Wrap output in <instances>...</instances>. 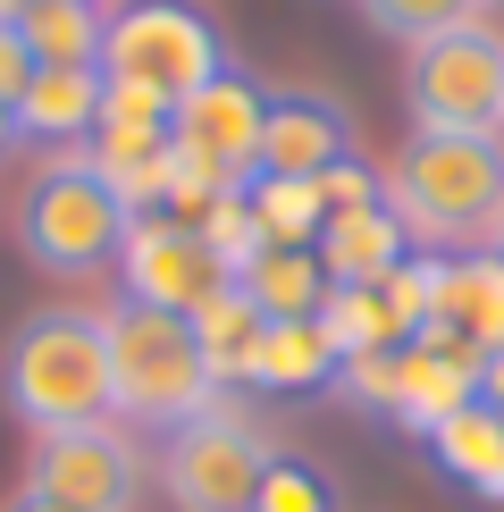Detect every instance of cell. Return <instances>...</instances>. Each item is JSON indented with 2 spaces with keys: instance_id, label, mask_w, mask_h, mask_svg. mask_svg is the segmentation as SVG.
Returning a JSON list of instances; mask_svg holds the SVG:
<instances>
[{
  "instance_id": "obj_29",
  "label": "cell",
  "mask_w": 504,
  "mask_h": 512,
  "mask_svg": "<svg viewBox=\"0 0 504 512\" xmlns=\"http://www.w3.org/2000/svg\"><path fill=\"white\" fill-rule=\"evenodd\" d=\"M488 252H496V261H504V210H496V227H488Z\"/></svg>"
},
{
  "instance_id": "obj_5",
  "label": "cell",
  "mask_w": 504,
  "mask_h": 512,
  "mask_svg": "<svg viewBox=\"0 0 504 512\" xmlns=\"http://www.w3.org/2000/svg\"><path fill=\"white\" fill-rule=\"evenodd\" d=\"M227 68H236L227 26L194 0H126V9H110V34H101V76L110 84H143L160 101H185Z\"/></svg>"
},
{
  "instance_id": "obj_12",
  "label": "cell",
  "mask_w": 504,
  "mask_h": 512,
  "mask_svg": "<svg viewBox=\"0 0 504 512\" xmlns=\"http://www.w3.org/2000/svg\"><path fill=\"white\" fill-rule=\"evenodd\" d=\"M311 252H320L328 286H378L387 269L412 261V236H404V219L387 202H353V210H328L320 219V244Z\"/></svg>"
},
{
  "instance_id": "obj_14",
  "label": "cell",
  "mask_w": 504,
  "mask_h": 512,
  "mask_svg": "<svg viewBox=\"0 0 504 512\" xmlns=\"http://www.w3.org/2000/svg\"><path fill=\"white\" fill-rule=\"evenodd\" d=\"M9 118H17V135H84L93 143V126H101V68H34L26 76V93L9 101Z\"/></svg>"
},
{
  "instance_id": "obj_21",
  "label": "cell",
  "mask_w": 504,
  "mask_h": 512,
  "mask_svg": "<svg viewBox=\"0 0 504 512\" xmlns=\"http://www.w3.org/2000/svg\"><path fill=\"white\" fill-rule=\"evenodd\" d=\"M320 328L336 336V353H395V336H387V311H378V286H336L328 294V311H320Z\"/></svg>"
},
{
  "instance_id": "obj_25",
  "label": "cell",
  "mask_w": 504,
  "mask_h": 512,
  "mask_svg": "<svg viewBox=\"0 0 504 512\" xmlns=\"http://www.w3.org/2000/svg\"><path fill=\"white\" fill-rule=\"evenodd\" d=\"M26 76H34L26 34H17V26H0V101H17V93H26Z\"/></svg>"
},
{
  "instance_id": "obj_17",
  "label": "cell",
  "mask_w": 504,
  "mask_h": 512,
  "mask_svg": "<svg viewBox=\"0 0 504 512\" xmlns=\"http://www.w3.org/2000/svg\"><path fill=\"white\" fill-rule=\"evenodd\" d=\"M236 286L261 303V319H320V311H328V294H336L311 244H269L261 261L236 277Z\"/></svg>"
},
{
  "instance_id": "obj_18",
  "label": "cell",
  "mask_w": 504,
  "mask_h": 512,
  "mask_svg": "<svg viewBox=\"0 0 504 512\" xmlns=\"http://www.w3.org/2000/svg\"><path fill=\"white\" fill-rule=\"evenodd\" d=\"M336 336L320 328V319H269V336H261V361H252V387H269V395H294V387H328L336 378Z\"/></svg>"
},
{
  "instance_id": "obj_8",
  "label": "cell",
  "mask_w": 504,
  "mask_h": 512,
  "mask_svg": "<svg viewBox=\"0 0 504 512\" xmlns=\"http://www.w3.org/2000/svg\"><path fill=\"white\" fill-rule=\"evenodd\" d=\"M26 487L51 496V504H68V512H135L143 504V454L110 429V420H93V429H51V437H34Z\"/></svg>"
},
{
  "instance_id": "obj_28",
  "label": "cell",
  "mask_w": 504,
  "mask_h": 512,
  "mask_svg": "<svg viewBox=\"0 0 504 512\" xmlns=\"http://www.w3.org/2000/svg\"><path fill=\"white\" fill-rule=\"evenodd\" d=\"M9 143H17V118H9V101H0V152H9Z\"/></svg>"
},
{
  "instance_id": "obj_31",
  "label": "cell",
  "mask_w": 504,
  "mask_h": 512,
  "mask_svg": "<svg viewBox=\"0 0 504 512\" xmlns=\"http://www.w3.org/2000/svg\"><path fill=\"white\" fill-rule=\"evenodd\" d=\"M488 9H504V0H488Z\"/></svg>"
},
{
  "instance_id": "obj_20",
  "label": "cell",
  "mask_w": 504,
  "mask_h": 512,
  "mask_svg": "<svg viewBox=\"0 0 504 512\" xmlns=\"http://www.w3.org/2000/svg\"><path fill=\"white\" fill-rule=\"evenodd\" d=\"M244 202L261 219V244H320V219H328L320 177H252Z\"/></svg>"
},
{
  "instance_id": "obj_24",
  "label": "cell",
  "mask_w": 504,
  "mask_h": 512,
  "mask_svg": "<svg viewBox=\"0 0 504 512\" xmlns=\"http://www.w3.org/2000/svg\"><path fill=\"white\" fill-rule=\"evenodd\" d=\"M336 387L362 395L370 412H395V353H353V361H336Z\"/></svg>"
},
{
  "instance_id": "obj_2",
  "label": "cell",
  "mask_w": 504,
  "mask_h": 512,
  "mask_svg": "<svg viewBox=\"0 0 504 512\" xmlns=\"http://www.w3.org/2000/svg\"><path fill=\"white\" fill-rule=\"evenodd\" d=\"M387 210L420 244H488L504 210V135H412L387 160Z\"/></svg>"
},
{
  "instance_id": "obj_1",
  "label": "cell",
  "mask_w": 504,
  "mask_h": 512,
  "mask_svg": "<svg viewBox=\"0 0 504 512\" xmlns=\"http://www.w3.org/2000/svg\"><path fill=\"white\" fill-rule=\"evenodd\" d=\"M0 395L34 437L110 420V328H101V311H76V303L26 311L0 345Z\"/></svg>"
},
{
  "instance_id": "obj_6",
  "label": "cell",
  "mask_w": 504,
  "mask_h": 512,
  "mask_svg": "<svg viewBox=\"0 0 504 512\" xmlns=\"http://www.w3.org/2000/svg\"><path fill=\"white\" fill-rule=\"evenodd\" d=\"M404 110L420 135H504V34L488 17H462V26L412 42Z\"/></svg>"
},
{
  "instance_id": "obj_27",
  "label": "cell",
  "mask_w": 504,
  "mask_h": 512,
  "mask_svg": "<svg viewBox=\"0 0 504 512\" xmlns=\"http://www.w3.org/2000/svg\"><path fill=\"white\" fill-rule=\"evenodd\" d=\"M0 512H68V504H51V496H34V487H17V496L0 504Z\"/></svg>"
},
{
  "instance_id": "obj_3",
  "label": "cell",
  "mask_w": 504,
  "mask_h": 512,
  "mask_svg": "<svg viewBox=\"0 0 504 512\" xmlns=\"http://www.w3.org/2000/svg\"><path fill=\"white\" fill-rule=\"evenodd\" d=\"M101 328H110V412L177 429V420L219 403V378L194 345V319L152 311V303H110Z\"/></svg>"
},
{
  "instance_id": "obj_7",
  "label": "cell",
  "mask_w": 504,
  "mask_h": 512,
  "mask_svg": "<svg viewBox=\"0 0 504 512\" xmlns=\"http://www.w3.org/2000/svg\"><path fill=\"white\" fill-rule=\"evenodd\" d=\"M269 462H278V445H269L261 420L236 412V403H210V412H194V420L168 429L160 487H168L177 512H252Z\"/></svg>"
},
{
  "instance_id": "obj_9",
  "label": "cell",
  "mask_w": 504,
  "mask_h": 512,
  "mask_svg": "<svg viewBox=\"0 0 504 512\" xmlns=\"http://www.w3.org/2000/svg\"><path fill=\"white\" fill-rule=\"evenodd\" d=\"M118 277H126V303H152V311H177V319H194L219 286H236L227 261L202 244V227L168 219V210H143V219L126 227Z\"/></svg>"
},
{
  "instance_id": "obj_16",
  "label": "cell",
  "mask_w": 504,
  "mask_h": 512,
  "mask_svg": "<svg viewBox=\"0 0 504 512\" xmlns=\"http://www.w3.org/2000/svg\"><path fill=\"white\" fill-rule=\"evenodd\" d=\"M34 68H101V34H110V9L101 0H26L17 17Z\"/></svg>"
},
{
  "instance_id": "obj_13",
  "label": "cell",
  "mask_w": 504,
  "mask_h": 512,
  "mask_svg": "<svg viewBox=\"0 0 504 512\" xmlns=\"http://www.w3.org/2000/svg\"><path fill=\"white\" fill-rule=\"evenodd\" d=\"M462 403H479V353L462 345H395V420L404 429H437Z\"/></svg>"
},
{
  "instance_id": "obj_15",
  "label": "cell",
  "mask_w": 504,
  "mask_h": 512,
  "mask_svg": "<svg viewBox=\"0 0 504 512\" xmlns=\"http://www.w3.org/2000/svg\"><path fill=\"white\" fill-rule=\"evenodd\" d=\"M261 336H269V319H261V303H252L244 286H219V294L194 311V345H202V361H210L219 387H252Z\"/></svg>"
},
{
  "instance_id": "obj_30",
  "label": "cell",
  "mask_w": 504,
  "mask_h": 512,
  "mask_svg": "<svg viewBox=\"0 0 504 512\" xmlns=\"http://www.w3.org/2000/svg\"><path fill=\"white\" fill-rule=\"evenodd\" d=\"M17 17H26V0H0V26H17Z\"/></svg>"
},
{
  "instance_id": "obj_23",
  "label": "cell",
  "mask_w": 504,
  "mask_h": 512,
  "mask_svg": "<svg viewBox=\"0 0 504 512\" xmlns=\"http://www.w3.org/2000/svg\"><path fill=\"white\" fill-rule=\"evenodd\" d=\"M479 9L488 0H362V17L378 34H395V42H429V34H446V26H462Z\"/></svg>"
},
{
  "instance_id": "obj_4",
  "label": "cell",
  "mask_w": 504,
  "mask_h": 512,
  "mask_svg": "<svg viewBox=\"0 0 504 512\" xmlns=\"http://www.w3.org/2000/svg\"><path fill=\"white\" fill-rule=\"evenodd\" d=\"M126 227H135V210L101 185V168L84 152L42 160L26 177V194H17V252H26L34 269H51V277L110 269L118 244H126Z\"/></svg>"
},
{
  "instance_id": "obj_11",
  "label": "cell",
  "mask_w": 504,
  "mask_h": 512,
  "mask_svg": "<svg viewBox=\"0 0 504 512\" xmlns=\"http://www.w3.org/2000/svg\"><path fill=\"white\" fill-rule=\"evenodd\" d=\"M429 345H462V353H504V261L488 244L446 261L437 252V286H429ZM412 336V345H420Z\"/></svg>"
},
{
  "instance_id": "obj_19",
  "label": "cell",
  "mask_w": 504,
  "mask_h": 512,
  "mask_svg": "<svg viewBox=\"0 0 504 512\" xmlns=\"http://www.w3.org/2000/svg\"><path fill=\"white\" fill-rule=\"evenodd\" d=\"M429 445H437V462H446V479H462L488 504H504V420L488 403H462L454 420H437Z\"/></svg>"
},
{
  "instance_id": "obj_10",
  "label": "cell",
  "mask_w": 504,
  "mask_h": 512,
  "mask_svg": "<svg viewBox=\"0 0 504 512\" xmlns=\"http://www.w3.org/2000/svg\"><path fill=\"white\" fill-rule=\"evenodd\" d=\"M336 160H362V126L336 93H311V84H286L269 93L261 118V177H328Z\"/></svg>"
},
{
  "instance_id": "obj_22",
  "label": "cell",
  "mask_w": 504,
  "mask_h": 512,
  "mask_svg": "<svg viewBox=\"0 0 504 512\" xmlns=\"http://www.w3.org/2000/svg\"><path fill=\"white\" fill-rule=\"evenodd\" d=\"M252 512H336V479L320 462H303V454H278L269 479H261V496H252Z\"/></svg>"
},
{
  "instance_id": "obj_26",
  "label": "cell",
  "mask_w": 504,
  "mask_h": 512,
  "mask_svg": "<svg viewBox=\"0 0 504 512\" xmlns=\"http://www.w3.org/2000/svg\"><path fill=\"white\" fill-rule=\"evenodd\" d=\"M479 403L504 420V353H479Z\"/></svg>"
}]
</instances>
